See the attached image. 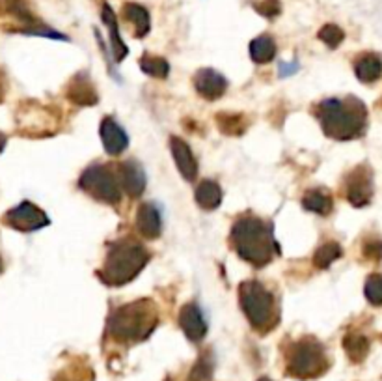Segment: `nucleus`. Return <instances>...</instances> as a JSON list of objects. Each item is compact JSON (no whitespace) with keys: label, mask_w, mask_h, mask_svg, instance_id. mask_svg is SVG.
<instances>
[{"label":"nucleus","mask_w":382,"mask_h":381,"mask_svg":"<svg viewBox=\"0 0 382 381\" xmlns=\"http://www.w3.org/2000/svg\"><path fill=\"white\" fill-rule=\"evenodd\" d=\"M231 242L243 260L255 266L265 268L272 262L274 254L280 253L276 239L272 236V226L254 215L241 217L231 230Z\"/></svg>","instance_id":"nucleus-1"},{"label":"nucleus","mask_w":382,"mask_h":381,"mask_svg":"<svg viewBox=\"0 0 382 381\" xmlns=\"http://www.w3.org/2000/svg\"><path fill=\"white\" fill-rule=\"evenodd\" d=\"M317 118L324 133L336 140L356 139L366 129V108L358 99H324L319 103Z\"/></svg>","instance_id":"nucleus-2"},{"label":"nucleus","mask_w":382,"mask_h":381,"mask_svg":"<svg viewBox=\"0 0 382 381\" xmlns=\"http://www.w3.org/2000/svg\"><path fill=\"white\" fill-rule=\"evenodd\" d=\"M157 325V306L153 301L140 299L136 303L116 308L108 318V333L117 342H140L148 339Z\"/></svg>","instance_id":"nucleus-3"},{"label":"nucleus","mask_w":382,"mask_h":381,"mask_svg":"<svg viewBox=\"0 0 382 381\" xmlns=\"http://www.w3.org/2000/svg\"><path fill=\"white\" fill-rule=\"evenodd\" d=\"M148 260L149 253L142 245L131 239H123L110 247L103 269L99 271V277L103 282L110 286L127 285L142 271Z\"/></svg>","instance_id":"nucleus-4"},{"label":"nucleus","mask_w":382,"mask_h":381,"mask_svg":"<svg viewBox=\"0 0 382 381\" xmlns=\"http://www.w3.org/2000/svg\"><path fill=\"white\" fill-rule=\"evenodd\" d=\"M239 301L250 325L261 333L276 327L278 314L274 297L257 280H246L239 286Z\"/></svg>","instance_id":"nucleus-5"},{"label":"nucleus","mask_w":382,"mask_h":381,"mask_svg":"<svg viewBox=\"0 0 382 381\" xmlns=\"http://www.w3.org/2000/svg\"><path fill=\"white\" fill-rule=\"evenodd\" d=\"M329 366L323 344L315 339L298 340L287 357V372L298 380L321 376Z\"/></svg>","instance_id":"nucleus-6"},{"label":"nucleus","mask_w":382,"mask_h":381,"mask_svg":"<svg viewBox=\"0 0 382 381\" xmlns=\"http://www.w3.org/2000/svg\"><path fill=\"white\" fill-rule=\"evenodd\" d=\"M80 189L91 194L94 199L106 202V204H117L122 200V191H120V177L114 174L108 167L103 165H91L86 168L84 174L80 176Z\"/></svg>","instance_id":"nucleus-7"},{"label":"nucleus","mask_w":382,"mask_h":381,"mask_svg":"<svg viewBox=\"0 0 382 381\" xmlns=\"http://www.w3.org/2000/svg\"><path fill=\"white\" fill-rule=\"evenodd\" d=\"M0 15L13 17L17 23H21V27L17 28V32L30 34V36H47V38H60L68 39L62 34L54 32L51 28L37 21V17L30 11L28 0H0Z\"/></svg>","instance_id":"nucleus-8"},{"label":"nucleus","mask_w":382,"mask_h":381,"mask_svg":"<svg viewBox=\"0 0 382 381\" xmlns=\"http://www.w3.org/2000/svg\"><path fill=\"white\" fill-rule=\"evenodd\" d=\"M2 223L19 232H34L43 228V226H47L51 220L32 202H21V204L15 206L13 210H10L2 217Z\"/></svg>","instance_id":"nucleus-9"},{"label":"nucleus","mask_w":382,"mask_h":381,"mask_svg":"<svg viewBox=\"0 0 382 381\" xmlns=\"http://www.w3.org/2000/svg\"><path fill=\"white\" fill-rule=\"evenodd\" d=\"M371 189V174L366 167H358L347 177V199L356 208H362L369 202Z\"/></svg>","instance_id":"nucleus-10"},{"label":"nucleus","mask_w":382,"mask_h":381,"mask_svg":"<svg viewBox=\"0 0 382 381\" xmlns=\"http://www.w3.org/2000/svg\"><path fill=\"white\" fill-rule=\"evenodd\" d=\"M179 325L186 339L192 342H202L203 337L208 335V322L203 318L200 306L194 303H189L181 308L179 312Z\"/></svg>","instance_id":"nucleus-11"},{"label":"nucleus","mask_w":382,"mask_h":381,"mask_svg":"<svg viewBox=\"0 0 382 381\" xmlns=\"http://www.w3.org/2000/svg\"><path fill=\"white\" fill-rule=\"evenodd\" d=\"M117 174H120V183L122 189L131 196V199H139L140 194L146 189V172L140 167L139 163L129 159V161L122 163L117 167Z\"/></svg>","instance_id":"nucleus-12"},{"label":"nucleus","mask_w":382,"mask_h":381,"mask_svg":"<svg viewBox=\"0 0 382 381\" xmlns=\"http://www.w3.org/2000/svg\"><path fill=\"white\" fill-rule=\"evenodd\" d=\"M194 86L198 94L205 97L208 101H217L218 97H222L228 88V81L224 79L222 73L215 70H200L194 77Z\"/></svg>","instance_id":"nucleus-13"},{"label":"nucleus","mask_w":382,"mask_h":381,"mask_svg":"<svg viewBox=\"0 0 382 381\" xmlns=\"http://www.w3.org/2000/svg\"><path fill=\"white\" fill-rule=\"evenodd\" d=\"M101 140L106 154H110V156H120V154L127 150L129 146L127 133L110 116H106L101 122Z\"/></svg>","instance_id":"nucleus-14"},{"label":"nucleus","mask_w":382,"mask_h":381,"mask_svg":"<svg viewBox=\"0 0 382 381\" xmlns=\"http://www.w3.org/2000/svg\"><path fill=\"white\" fill-rule=\"evenodd\" d=\"M170 148H172V156L175 159V167L181 172V176L192 182L196 180L198 176V163L196 157L192 154V150L189 148L183 139H177V137H172L170 139Z\"/></svg>","instance_id":"nucleus-15"},{"label":"nucleus","mask_w":382,"mask_h":381,"mask_svg":"<svg viewBox=\"0 0 382 381\" xmlns=\"http://www.w3.org/2000/svg\"><path fill=\"white\" fill-rule=\"evenodd\" d=\"M136 228L146 239H157L163 230V220H160L159 210L155 204H142L136 213Z\"/></svg>","instance_id":"nucleus-16"},{"label":"nucleus","mask_w":382,"mask_h":381,"mask_svg":"<svg viewBox=\"0 0 382 381\" xmlns=\"http://www.w3.org/2000/svg\"><path fill=\"white\" fill-rule=\"evenodd\" d=\"M101 21L105 23L106 28H108V34H110V45H112V54H114V60L116 62H122L125 56H127L129 49L127 45L123 43L122 36H120V28H117V17L114 13L110 6L103 2L101 4Z\"/></svg>","instance_id":"nucleus-17"},{"label":"nucleus","mask_w":382,"mask_h":381,"mask_svg":"<svg viewBox=\"0 0 382 381\" xmlns=\"http://www.w3.org/2000/svg\"><path fill=\"white\" fill-rule=\"evenodd\" d=\"M68 97L73 103H79V105H96L97 103L96 88L88 81L86 75L75 77L70 85V90H68Z\"/></svg>","instance_id":"nucleus-18"},{"label":"nucleus","mask_w":382,"mask_h":381,"mask_svg":"<svg viewBox=\"0 0 382 381\" xmlns=\"http://www.w3.org/2000/svg\"><path fill=\"white\" fill-rule=\"evenodd\" d=\"M196 202L203 210H217L220 202H222V189L217 182L205 180L198 185L196 189Z\"/></svg>","instance_id":"nucleus-19"},{"label":"nucleus","mask_w":382,"mask_h":381,"mask_svg":"<svg viewBox=\"0 0 382 381\" xmlns=\"http://www.w3.org/2000/svg\"><path fill=\"white\" fill-rule=\"evenodd\" d=\"M355 71L362 82H375L382 75V60L377 54H362L356 60Z\"/></svg>","instance_id":"nucleus-20"},{"label":"nucleus","mask_w":382,"mask_h":381,"mask_svg":"<svg viewBox=\"0 0 382 381\" xmlns=\"http://www.w3.org/2000/svg\"><path fill=\"white\" fill-rule=\"evenodd\" d=\"M123 17L134 27V36L144 38L149 32V11L136 2H127L123 6Z\"/></svg>","instance_id":"nucleus-21"},{"label":"nucleus","mask_w":382,"mask_h":381,"mask_svg":"<svg viewBox=\"0 0 382 381\" xmlns=\"http://www.w3.org/2000/svg\"><path fill=\"white\" fill-rule=\"evenodd\" d=\"M274 54H276V43L267 34H263V36L255 38L254 42L250 43V58L254 60L255 64L271 62L274 58Z\"/></svg>","instance_id":"nucleus-22"},{"label":"nucleus","mask_w":382,"mask_h":381,"mask_svg":"<svg viewBox=\"0 0 382 381\" xmlns=\"http://www.w3.org/2000/svg\"><path fill=\"white\" fill-rule=\"evenodd\" d=\"M303 206L308 211H313V213L329 215L334 208V202H332V196L329 193H324L321 189H315V191L306 193V196L303 199Z\"/></svg>","instance_id":"nucleus-23"},{"label":"nucleus","mask_w":382,"mask_h":381,"mask_svg":"<svg viewBox=\"0 0 382 381\" xmlns=\"http://www.w3.org/2000/svg\"><path fill=\"white\" fill-rule=\"evenodd\" d=\"M343 348H345L350 359L355 363H360V361L366 359L367 351H369V340L362 335H347L345 340H343Z\"/></svg>","instance_id":"nucleus-24"},{"label":"nucleus","mask_w":382,"mask_h":381,"mask_svg":"<svg viewBox=\"0 0 382 381\" xmlns=\"http://www.w3.org/2000/svg\"><path fill=\"white\" fill-rule=\"evenodd\" d=\"M340 256H341L340 245L336 242H329L317 249V253L313 256V263H315L319 269H324L329 268L332 262H336Z\"/></svg>","instance_id":"nucleus-25"},{"label":"nucleus","mask_w":382,"mask_h":381,"mask_svg":"<svg viewBox=\"0 0 382 381\" xmlns=\"http://www.w3.org/2000/svg\"><path fill=\"white\" fill-rule=\"evenodd\" d=\"M140 68H142L144 73L157 77V79H166L168 71H170L168 62H166L165 58H160V56H144V58L140 60Z\"/></svg>","instance_id":"nucleus-26"},{"label":"nucleus","mask_w":382,"mask_h":381,"mask_svg":"<svg viewBox=\"0 0 382 381\" xmlns=\"http://www.w3.org/2000/svg\"><path fill=\"white\" fill-rule=\"evenodd\" d=\"M212 359L208 354H203L200 359L196 361V365L192 366L191 374H189V381H212Z\"/></svg>","instance_id":"nucleus-27"},{"label":"nucleus","mask_w":382,"mask_h":381,"mask_svg":"<svg viewBox=\"0 0 382 381\" xmlns=\"http://www.w3.org/2000/svg\"><path fill=\"white\" fill-rule=\"evenodd\" d=\"M218 127L228 135H241L246 129L243 114H218Z\"/></svg>","instance_id":"nucleus-28"},{"label":"nucleus","mask_w":382,"mask_h":381,"mask_svg":"<svg viewBox=\"0 0 382 381\" xmlns=\"http://www.w3.org/2000/svg\"><path fill=\"white\" fill-rule=\"evenodd\" d=\"M343 38H345V34H343V30H341L338 25H324V27L319 30V39L326 43L330 49L338 47V45L343 42Z\"/></svg>","instance_id":"nucleus-29"},{"label":"nucleus","mask_w":382,"mask_h":381,"mask_svg":"<svg viewBox=\"0 0 382 381\" xmlns=\"http://www.w3.org/2000/svg\"><path fill=\"white\" fill-rule=\"evenodd\" d=\"M366 297L371 305H382V277L371 275L366 285Z\"/></svg>","instance_id":"nucleus-30"},{"label":"nucleus","mask_w":382,"mask_h":381,"mask_svg":"<svg viewBox=\"0 0 382 381\" xmlns=\"http://www.w3.org/2000/svg\"><path fill=\"white\" fill-rule=\"evenodd\" d=\"M252 6L260 15L267 17V19H274L281 13L280 0H255Z\"/></svg>","instance_id":"nucleus-31"},{"label":"nucleus","mask_w":382,"mask_h":381,"mask_svg":"<svg viewBox=\"0 0 382 381\" xmlns=\"http://www.w3.org/2000/svg\"><path fill=\"white\" fill-rule=\"evenodd\" d=\"M364 251H366L367 258L378 260V258H382V243L377 242V239H373V242H369L366 247H364Z\"/></svg>","instance_id":"nucleus-32"},{"label":"nucleus","mask_w":382,"mask_h":381,"mask_svg":"<svg viewBox=\"0 0 382 381\" xmlns=\"http://www.w3.org/2000/svg\"><path fill=\"white\" fill-rule=\"evenodd\" d=\"M4 92H6L4 75H2V71H0V103H2V99H4Z\"/></svg>","instance_id":"nucleus-33"},{"label":"nucleus","mask_w":382,"mask_h":381,"mask_svg":"<svg viewBox=\"0 0 382 381\" xmlns=\"http://www.w3.org/2000/svg\"><path fill=\"white\" fill-rule=\"evenodd\" d=\"M6 142H8V137H6L4 133H0V151L4 150V146H6Z\"/></svg>","instance_id":"nucleus-34"},{"label":"nucleus","mask_w":382,"mask_h":381,"mask_svg":"<svg viewBox=\"0 0 382 381\" xmlns=\"http://www.w3.org/2000/svg\"><path fill=\"white\" fill-rule=\"evenodd\" d=\"M260 381H272V380H269V377H261Z\"/></svg>","instance_id":"nucleus-35"},{"label":"nucleus","mask_w":382,"mask_h":381,"mask_svg":"<svg viewBox=\"0 0 382 381\" xmlns=\"http://www.w3.org/2000/svg\"><path fill=\"white\" fill-rule=\"evenodd\" d=\"M0 273H2V258H0Z\"/></svg>","instance_id":"nucleus-36"},{"label":"nucleus","mask_w":382,"mask_h":381,"mask_svg":"<svg viewBox=\"0 0 382 381\" xmlns=\"http://www.w3.org/2000/svg\"><path fill=\"white\" fill-rule=\"evenodd\" d=\"M381 107H382V99H381Z\"/></svg>","instance_id":"nucleus-37"}]
</instances>
